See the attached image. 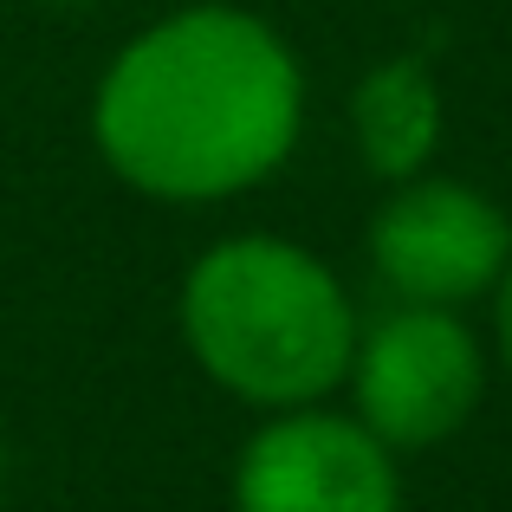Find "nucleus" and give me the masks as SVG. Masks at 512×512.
<instances>
[{
    "instance_id": "1",
    "label": "nucleus",
    "mask_w": 512,
    "mask_h": 512,
    "mask_svg": "<svg viewBox=\"0 0 512 512\" xmlns=\"http://www.w3.org/2000/svg\"><path fill=\"white\" fill-rule=\"evenodd\" d=\"M305 130V65L247 7H175L130 33L91 91V143L143 201L208 208L273 182Z\"/></svg>"
},
{
    "instance_id": "2",
    "label": "nucleus",
    "mask_w": 512,
    "mask_h": 512,
    "mask_svg": "<svg viewBox=\"0 0 512 512\" xmlns=\"http://www.w3.org/2000/svg\"><path fill=\"white\" fill-rule=\"evenodd\" d=\"M175 325L221 396L279 415L338 396L363 318L305 240L227 234L182 273Z\"/></svg>"
},
{
    "instance_id": "3",
    "label": "nucleus",
    "mask_w": 512,
    "mask_h": 512,
    "mask_svg": "<svg viewBox=\"0 0 512 512\" xmlns=\"http://www.w3.org/2000/svg\"><path fill=\"white\" fill-rule=\"evenodd\" d=\"M350 415L383 448L415 454L441 448L474 422L487 396V350L474 325L448 305H402L389 299L370 325H357L350 357Z\"/></svg>"
},
{
    "instance_id": "4",
    "label": "nucleus",
    "mask_w": 512,
    "mask_h": 512,
    "mask_svg": "<svg viewBox=\"0 0 512 512\" xmlns=\"http://www.w3.org/2000/svg\"><path fill=\"white\" fill-rule=\"evenodd\" d=\"M512 266V221L474 182L415 175L396 182L370 221V273L402 305H461L493 299Z\"/></svg>"
},
{
    "instance_id": "5",
    "label": "nucleus",
    "mask_w": 512,
    "mask_h": 512,
    "mask_svg": "<svg viewBox=\"0 0 512 512\" xmlns=\"http://www.w3.org/2000/svg\"><path fill=\"white\" fill-rule=\"evenodd\" d=\"M234 512H402L396 448L344 409H279L240 441Z\"/></svg>"
},
{
    "instance_id": "6",
    "label": "nucleus",
    "mask_w": 512,
    "mask_h": 512,
    "mask_svg": "<svg viewBox=\"0 0 512 512\" xmlns=\"http://www.w3.org/2000/svg\"><path fill=\"white\" fill-rule=\"evenodd\" d=\"M441 130H448V104H441V85L428 72V59L415 52H396V59L370 65L350 91V137H357V156L376 182H415L428 175L441 150Z\"/></svg>"
},
{
    "instance_id": "7",
    "label": "nucleus",
    "mask_w": 512,
    "mask_h": 512,
    "mask_svg": "<svg viewBox=\"0 0 512 512\" xmlns=\"http://www.w3.org/2000/svg\"><path fill=\"white\" fill-rule=\"evenodd\" d=\"M493 344H500L506 383H512V266H506V279H500V286H493Z\"/></svg>"
}]
</instances>
